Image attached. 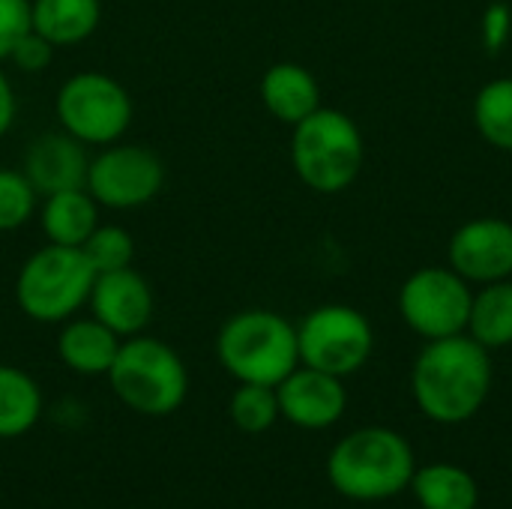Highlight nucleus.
<instances>
[{
  "mask_svg": "<svg viewBox=\"0 0 512 509\" xmlns=\"http://www.w3.org/2000/svg\"><path fill=\"white\" fill-rule=\"evenodd\" d=\"M411 393L417 408L444 426L471 420L492 393V360L468 333L432 339L411 372Z\"/></svg>",
  "mask_w": 512,
  "mask_h": 509,
  "instance_id": "1",
  "label": "nucleus"
},
{
  "mask_svg": "<svg viewBox=\"0 0 512 509\" xmlns=\"http://www.w3.org/2000/svg\"><path fill=\"white\" fill-rule=\"evenodd\" d=\"M417 465L411 444L393 429H357L327 459L330 486L348 501H387L411 486Z\"/></svg>",
  "mask_w": 512,
  "mask_h": 509,
  "instance_id": "2",
  "label": "nucleus"
},
{
  "mask_svg": "<svg viewBox=\"0 0 512 509\" xmlns=\"http://www.w3.org/2000/svg\"><path fill=\"white\" fill-rule=\"evenodd\" d=\"M216 357L237 384H282L300 366L297 327L270 309L231 315L216 336Z\"/></svg>",
  "mask_w": 512,
  "mask_h": 509,
  "instance_id": "3",
  "label": "nucleus"
},
{
  "mask_svg": "<svg viewBox=\"0 0 512 509\" xmlns=\"http://www.w3.org/2000/svg\"><path fill=\"white\" fill-rule=\"evenodd\" d=\"M108 384L114 396L144 417L174 414L189 393V372L183 357L162 339L129 336L108 369Z\"/></svg>",
  "mask_w": 512,
  "mask_h": 509,
  "instance_id": "4",
  "label": "nucleus"
},
{
  "mask_svg": "<svg viewBox=\"0 0 512 509\" xmlns=\"http://www.w3.org/2000/svg\"><path fill=\"white\" fill-rule=\"evenodd\" d=\"M363 132L339 108H318L294 126L291 165L297 177L321 195L348 189L363 168Z\"/></svg>",
  "mask_w": 512,
  "mask_h": 509,
  "instance_id": "5",
  "label": "nucleus"
},
{
  "mask_svg": "<svg viewBox=\"0 0 512 509\" xmlns=\"http://www.w3.org/2000/svg\"><path fill=\"white\" fill-rule=\"evenodd\" d=\"M93 267L81 249L45 243L15 276V303L36 324H63L90 300Z\"/></svg>",
  "mask_w": 512,
  "mask_h": 509,
  "instance_id": "6",
  "label": "nucleus"
},
{
  "mask_svg": "<svg viewBox=\"0 0 512 509\" xmlns=\"http://www.w3.org/2000/svg\"><path fill=\"white\" fill-rule=\"evenodd\" d=\"M57 123L66 135L84 147L117 144L132 123L129 90L108 72H75L69 75L54 99Z\"/></svg>",
  "mask_w": 512,
  "mask_h": 509,
  "instance_id": "7",
  "label": "nucleus"
},
{
  "mask_svg": "<svg viewBox=\"0 0 512 509\" xmlns=\"http://www.w3.org/2000/svg\"><path fill=\"white\" fill-rule=\"evenodd\" d=\"M300 363L336 378L360 372L375 348L372 324L354 306L330 303L312 309L297 327Z\"/></svg>",
  "mask_w": 512,
  "mask_h": 509,
  "instance_id": "8",
  "label": "nucleus"
},
{
  "mask_svg": "<svg viewBox=\"0 0 512 509\" xmlns=\"http://www.w3.org/2000/svg\"><path fill=\"white\" fill-rule=\"evenodd\" d=\"M453 267H423L411 273L399 291L405 324L423 339H447L468 333L474 291Z\"/></svg>",
  "mask_w": 512,
  "mask_h": 509,
  "instance_id": "9",
  "label": "nucleus"
},
{
  "mask_svg": "<svg viewBox=\"0 0 512 509\" xmlns=\"http://www.w3.org/2000/svg\"><path fill=\"white\" fill-rule=\"evenodd\" d=\"M165 186L162 159L141 144H108L102 147L87 168L84 189L99 207L108 210H135L150 204Z\"/></svg>",
  "mask_w": 512,
  "mask_h": 509,
  "instance_id": "10",
  "label": "nucleus"
},
{
  "mask_svg": "<svg viewBox=\"0 0 512 509\" xmlns=\"http://www.w3.org/2000/svg\"><path fill=\"white\" fill-rule=\"evenodd\" d=\"M450 267L468 282H501L512 276V222L480 216L465 222L450 240Z\"/></svg>",
  "mask_w": 512,
  "mask_h": 509,
  "instance_id": "11",
  "label": "nucleus"
},
{
  "mask_svg": "<svg viewBox=\"0 0 512 509\" xmlns=\"http://www.w3.org/2000/svg\"><path fill=\"white\" fill-rule=\"evenodd\" d=\"M276 399H279V414L297 426V429H330L333 423L342 420L348 408V393L342 378L297 366L282 384H276Z\"/></svg>",
  "mask_w": 512,
  "mask_h": 509,
  "instance_id": "12",
  "label": "nucleus"
},
{
  "mask_svg": "<svg viewBox=\"0 0 512 509\" xmlns=\"http://www.w3.org/2000/svg\"><path fill=\"white\" fill-rule=\"evenodd\" d=\"M87 306L96 321H102L120 339H129V336L144 333V327L153 318L156 300H153L150 282L138 270L120 267L111 273H99L93 279Z\"/></svg>",
  "mask_w": 512,
  "mask_h": 509,
  "instance_id": "13",
  "label": "nucleus"
},
{
  "mask_svg": "<svg viewBox=\"0 0 512 509\" xmlns=\"http://www.w3.org/2000/svg\"><path fill=\"white\" fill-rule=\"evenodd\" d=\"M87 168H90V156L84 144L60 129L30 141L21 171L39 195H51L63 189H84Z\"/></svg>",
  "mask_w": 512,
  "mask_h": 509,
  "instance_id": "14",
  "label": "nucleus"
},
{
  "mask_svg": "<svg viewBox=\"0 0 512 509\" xmlns=\"http://www.w3.org/2000/svg\"><path fill=\"white\" fill-rule=\"evenodd\" d=\"M261 102L264 108L288 126H297L312 111L321 108L318 78L300 63H273L261 78Z\"/></svg>",
  "mask_w": 512,
  "mask_h": 509,
  "instance_id": "15",
  "label": "nucleus"
},
{
  "mask_svg": "<svg viewBox=\"0 0 512 509\" xmlns=\"http://www.w3.org/2000/svg\"><path fill=\"white\" fill-rule=\"evenodd\" d=\"M120 342L123 339L93 315L69 318L63 321V330L57 336V357L66 369L78 375H108Z\"/></svg>",
  "mask_w": 512,
  "mask_h": 509,
  "instance_id": "16",
  "label": "nucleus"
},
{
  "mask_svg": "<svg viewBox=\"0 0 512 509\" xmlns=\"http://www.w3.org/2000/svg\"><path fill=\"white\" fill-rule=\"evenodd\" d=\"M36 216L48 243L81 249L99 225V204L87 189H63L42 195Z\"/></svg>",
  "mask_w": 512,
  "mask_h": 509,
  "instance_id": "17",
  "label": "nucleus"
},
{
  "mask_svg": "<svg viewBox=\"0 0 512 509\" xmlns=\"http://www.w3.org/2000/svg\"><path fill=\"white\" fill-rule=\"evenodd\" d=\"M99 0H30V27L54 48L78 45L99 27Z\"/></svg>",
  "mask_w": 512,
  "mask_h": 509,
  "instance_id": "18",
  "label": "nucleus"
},
{
  "mask_svg": "<svg viewBox=\"0 0 512 509\" xmlns=\"http://www.w3.org/2000/svg\"><path fill=\"white\" fill-rule=\"evenodd\" d=\"M414 498L423 509H477L480 489L459 465H426L411 477Z\"/></svg>",
  "mask_w": 512,
  "mask_h": 509,
  "instance_id": "19",
  "label": "nucleus"
},
{
  "mask_svg": "<svg viewBox=\"0 0 512 509\" xmlns=\"http://www.w3.org/2000/svg\"><path fill=\"white\" fill-rule=\"evenodd\" d=\"M42 414L39 384L18 366L0 363V438L27 435Z\"/></svg>",
  "mask_w": 512,
  "mask_h": 509,
  "instance_id": "20",
  "label": "nucleus"
},
{
  "mask_svg": "<svg viewBox=\"0 0 512 509\" xmlns=\"http://www.w3.org/2000/svg\"><path fill=\"white\" fill-rule=\"evenodd\" d=\"M468 336L483 348H507L512 345V282H489L480 294H474Z\"/></svg>",
  "mask_w": 512,
  "mask_h": 509,
  "instance_id": "21",
  "label": "nucleus"
},
{
  "mask_svg": "<svg viewBox=\"0 0 512 509\" xmlns=\"http://www.w3.org/2000/svg\"><path fill=\"white\" fill-rule=\"evenodd\" d=\"M474 123L492 147L512 153V78H495L477 93Z\"/></svg>",
  "mask_w": 512,
  "mask_h": 509,
  "instance_id": "22",
  "label": "nucleus"
},
{
  "mask_svg": "<svg viewBox=\"0 0 512 509\" xmlns=\"http://www.w3.org/2000/svg\"><path fill=\"white\" fill-rule=\"evenodd\" d=\"M228 417L246 435H261V432L273 429V423L282 417L279 414L276 387H267V384H240L231 393Z\"/></svg>",
  "mask_w": 512,
  "mask_h": 509,
  "instance_id": "23",
  "label": "nucleus"
},
{
  "mask_svg": "<svg viewBox=\"0 0 512 509\" xmlns=\"http://www.w3.org/2000/svg\"><path fill=\"white\" fill-rule=\"evenodd\" d=\"M87 264L93 267V273H111L120 267H132L135 261V240L126 228L120 225H96V231L84 240L81 246Z\"/></svg>",
  "mask_w": 512,
  "mask_h": 509,
  "instance_id": "24",
  "label": "nucleus"
},
{
  "mask_svg": "<svg viewBox=\"0 0 512 509\" xmlns=\"http://www.w3.org/2000/svg\"><path fill=\"white\" fill-rule=\"evenodd\" d=\"M39 210V192L18 168H0V234L24 228Z\"/></svg>",
  "mask_w": 512,
  "mask_h": 509,
  "instance_id": "25",
  "label": "nucleus"
},
{
  "mask_svg": "<svg viewBox=\"0 0 512 509\" xmlns=\"http://www.w3.org/2000/svg\"><path fill=\"white\" fill-rule=\"evenodd\" d=\"M6 60H9L15 69H21V72L36 75V72H42V69L51 66V60H54V45L30 27V30L15 42V48L9 51Z\"/></svg>",
  "mask_w": 512,
  "mask_h": 509,
  "instance_id": "26",
  "label": "nucleus"
},
{
  "mask_svg": "<svg viewBox=\"0 0 512 509\" xmlns=\"http://www.w3.org/2000/svg\"><path fill=\"white\" fill-rule=\"evenodd\" d=\"M30 30V0H0V63Z\"/></svg>",
  "mask_w": 512,
  "mask_h": 509,
  "instance_id": "27",
  "label": "nucleus"
},
{
  "mask_svg": "<svg viewBox=\"0 0 512 509\" xmlns=\"http://www.w3.org/2000/svg\"><path fill=\"white\" fill-rule=\"evenodd\" d=\"M512 33V9L504 0L489 3L483 12V48L486 54H501L504 45L510 42Z\"/></svg>",
  "mask_w": 512,
  "mask_h": 509,
  "instance_id": "28",
  "label": "nucleus"
},
{
  "mask_svg": "<svg viewBox=\"0 0 512 509\" xmlns=\"http://www.w3.org/2000/svg\"><path fill=\"white\" fill-rule=\"evenodd\" d=\"M15 114H18V99H15V87L9 81V75L3 72L0 66V138L12 129L15 123Z\"/></svg>",
  "mask_w": 512,
  "mask_h": 509,
  "instance_id": "29",
  "label": "nucleus"
}]
</instances>
